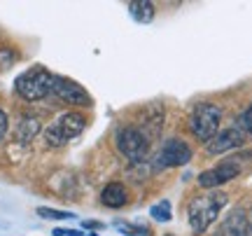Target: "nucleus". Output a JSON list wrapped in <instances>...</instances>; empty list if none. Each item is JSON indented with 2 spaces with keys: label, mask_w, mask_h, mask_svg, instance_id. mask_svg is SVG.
<instances>
[{
  "label": "nucleus",
  "mask_w": 252,
  "mask_h": 236,
  "mask_svg": "<svg viewBox=\"0 0 252 236\" xmlns=\"http://www.w3.org/2000/svg\"><path fill=\"white\" fill-rule=\"evenodd\" d=\"M52 94L59 101L68 103V105H77V108H91L94 105V99H91L89 91L84 89L80 82L70 80V77H63V75H54Z\"/></svg>",
  "instance_id": "8"
},
{
  "label": "nucleus",
  "mask_w": 252,
  "mask_h": 236,
  "mask_svg": "<svg viewBox=\"0 0 252 236\" xmlns=\"http://www.w3.org/2000/svg\"><path fill=\"white\" fill-rule=\"evenodd\" d=\"M87 129V117L77 110H68L45 129V143L47 147H63L68 145L72 138H77Z\"/></svg>",
  "instance_id": "3"
},
{
  "label": "nucleus",
  "mask_w": 252,
  "mask_h": 236,
  "mask_svg": "<svg viewBox=\"0 0 252 236\" xmlns=\"http://www.w3.org/2000/svg\"><path fill=\"white\" fill-rule=\"evenodd\" d=\"M238 129L243 131V134H252V103L248 105L243 115L238 117Z\"/></svg>",
  "instance_id": "17"
},
{
  "label": "nucleus",
  "mask_w": 252,
  "mask_h": 236,
  "mask_svg": "<svg viewBox=\"0 0 252 236\" xmlns=\"http://www.w3.org/2000/svg\"><path fill=\"white\" fill-rule=\"evenodd\" d=\"M229 203V197L224 192H210V194H198L189 201L187 215H189V227L194 234H203L217 218L220 213Z\"/></svg>",
  "instance_id": "1"
},
{
  "label": "nucleus",
  "mask_w": 252,
  "mask_h": 236,
  "mask_svg": "<svg viewBox=\"0 0 252 236\" xmlns=\"http://www.w3.org/2000/svg\"><path fill=\"white\" fill-rule=\"evenodd\" d=\"M37 215L45 220H70L75 218V213L70 210H59V208H49V206H40L37 208Z\"/></svg>",
  "instance_id": "15"
},
{
  "label": "nucleus",
  "mask_w": 252,
  "mask_h": 236,
  "mask_svg": "<svg viewBox=\"0 0 252 236\" xmlns=\"http://www.w3.org/2000/svg\"><path fill=\"white\" fill-rule=\"evenodd\" d=\"M220 122H222V108L217 103H196L189 115V131L196 140L208 143L217 136Z\"/></svg>",
  "instance_id": "4"
},
{
  "label": "nucleus",
  "mask_w": 252,
  "mask_h": 236,
  "mask_svg": "<svg viewBox=\"0 0 252 236\" xmlns=\"http://www.w3.org/2000/svg\"><path fill=\"white\" fill-rule=\"evenodd\" d=\"M115 227H117L122 234H126V236H145L147 234V229L145 227H133V225H126V222H117Z\"/></svg>",
  "instance_id": "18"
},
{
  "label": "nucleus",
  "mask_w": 252,
  "mask_h": 236,
  "mask_svg": "<svg viewBox=\"0 0 252 236\" xmlns=\"http://www.w3.org/2000/svg\"><path fill=\"white\" fill-rule=\"evenodd\" d=\"M191 162V147L182 138H168L154 157V171H166Z\"/></svg>",
  "instance_id": "7"
},
{
  "label": "nucleus",
  "mask_w": 252,
  "mask_h": 236,
  "mask_svg": "<svg viewBox=\"0 0 252 236\" xmlns=\"http://www.w3.org/2000/svg\"><path fill=\"white\" fill-rule=\"evenodd\" d=\"M42 131V122L37 115H21L17 122V127H14V140H17L19 145H28V143H33L37 138V134Z\"/></svg>",
  "instance_id": "10"
},
{
  "label": "nucleus",
  "mask_w": 252,
  "mask_h": 236,
  "mask_svg": "<svg viewBox=\"0 0 252 236\" xmlns=\"http://www.w3.org/2000/svg\"><path fill=\"white\" fill-rule=\"evenodd\" d=\"M243 143H245V134L238 127L222 129V131H217V136L213 138V140L206 143V152L208 155H224L229 150L241 147Z\"/></svg>",
  "instance_id": "9"
},
{
  "label": "nucleus",
  "mask_w": 252,
  "mask_h": 236,
  "mask_svg": "<svg viewBox=\"0 0 252 236\" xmlns=\"http://www.w3.org/2000/svg\"><path fill=\"white\" fill-rule=\"evenodd\" d=\"M243 159L241 157H229L224 162H220L217 166L213 169H206V171L198 173V187H203V190H217V187H222L226 182L236 180L241 173H243Z\"/></svg>",
  "instance_id": "6"
},
{
  "label": "nucleus",
  "mask_w": 252,
  "mask_h": 236,
  "mask_svg": "<svg viewBox=\"0 0 252 236\" xmlns=\"http://www.w3.org/2000/svg\"><path fill=\"white\" fill-rule=\"evenodd\" d=\"M150 215H152L157 222H171L173 220V213H171V203L163 199L161 203H157V206H152L150 208Z\"/></svg>",
  "instance_id": "14"
},
{
  "label": "nucleus",
  "mask_w": 252,
  "mask_h": 236,
  "mask_svg": "<svg viewBox=\"0 0 252 236\" xmlns=\"http://www.w3.org/2000/svg\"><path fill=\"white\" fill-rule=\"evenodd\" d=\"M52 236H82L80 229H54Z\"/></svg>",
  "instance_id": "20"
},
{
  "label": "nucleus",
  "mask_w": 252,
  "mask_h": 236,
  "mask_svg": "<svg viewBox=\"0 0 252 236\" xmlns=\"http://www.w3.org/2000/svg\"><path fill=\"white\" fill-rule=\"evenodd\" d=\"M100 203L105 208H124L128 203V190H126L124 182H108L103 190H100Z\"/></svg>",
  "instance_id": "12"
},
{
  "label": "nucleus",
  "mask_w": 252,
  "mask_h": 236,
  "mask_svg": "<svg viewBox=\"0 0 252 236\" xmlns=\"http://www.w3.org/2000/svg\"><path fill=\"white\" fill-rule=\"evenodd\" d=\"M54 87V73H49L45 66H33L14 80V91L19 99L26 103H37V101L47 99Z\"/></svg>",
  "instance_id": "2"
},
{
  "label": "nucleus",
  "mask_w": 252,
  "mask_h": 236,
  "mask_svg": "<svg viewBox=\"0 0 252 236\" xmlns=\"http://www.w3.org/2000/svg\"><path fill=\"white\" fill-rule=\"evenodd\" d=\"M245 215H248V227H252V208L245 210Z\"/></svg>",
  "instance_id": "22"
},
{
  "label": "nucleus",
  "mask_w": 252,
  "mask_h": 236,
  "mask_svg": "<svg viewBox=\"0 0 252 236\" xmlns=\"http://www.w3.org/2000/svg\"><path fill=\"white\" fill-rule=\"evenodd\" d=\"M7 129H9V117H7V112L0 108V140L5 138V134H7Z\"/></svg>",
  "instance_id": "19"
},
{
  "label": "nucleus",
  "mask_w": 252,
  "mask_h": 236,
  "mask_svg": "<svg viewBox=\"0 0 252 236\" xmlns=\"http://www.w3.org/2000/svg\"><path fill=\"white\" fill-rule=\"evenodd\" d=\"M128 12L131 17L138 21V24H150L154 19V5L150 0H135V2H128Z\"/></svg>",
  "instance_id": "13"
},
{
  "label": "nucleus",
  "mask_w": 252,
  "mask_h": 236,
  "mask_svg": "<svg viewBox=\"0 0 252 236\" xmlns=\"http://www.w3.org/2000/svg\"><path fill=\"white\" fill-rule=\"evenodd\" d=\"M248 232V215L243 208H234L215 229V236H245Z\"/></svg>",
  "instance_id": "11"
},
{
  "label": "nucleus",
  "mask_w": 252,
  "mask_h": 236,
  "mask_svg": "<svg viewBox=\"0 0 252 236\" xmlns=\"http://www.w3.org/2000/svg\"><path fill=\"white\" fill-rule=\"evenodd\" d=\"M103 225L100 222H94V220H89V222H84V229H100Z\"/></svg>",
  "instance_id": "21"
},
{
  "label": "nucleus",
  "mask_w": 252,
  "mask_h": 236,
  "mask_svg": "<svg viewBox=\"0 0 252 236\" xmlns=\"http://www.w3.org/2000/svg\"><path fill=\"white\" fill-rule=\"evenodd\" d=\"M115 145H117L119 155L126 157L131 164H143L147 162V155H150V140L138 127H119L115 131Z\"/></svg>",
  "instance_id": "5"
},
{
  "label": "nucleus",
  "mask_w": 252,
  "mask_h": 236,
  "mask_svg": "<svg viewBox=\"0 0 252 236\" xmlns=\"http://www.w3.org/2000/svg\"><path fill=\"white\" fill-rule=\"evenodd\" d=\"M17 61V52L12 47H0V68H9Z\"/></svg>",
  "instance_id": "16"
},
{
  "label": "nucleus",
  "mask_w": 252,
  "mask_h": 236,
  "mask_svg": "<svg viewBox=\"0 0 252 236\" xmlns=\"http://www.w3.org/2000/svg\"><path fill=\"white\" fill-rule=\"evenodd\" d=\"M245 236H252V227H248V232H245Z\"/></svg>",
  "instance_id": "23"
},
{
  "label": "nucleus",
  "mask_w": 252,
  "mask_h": 236,
  "mask_svg": "<svg viewBox=\"0 0 252 236\" xmlns=\"http://www.w3.org/2000/svg\"><path fill=\"white\" fill-rule=\"evenodd\" d=\"M166 236H173V234H166Z\"/></svg>",
  "instance_id": "24"
}]
</instances>
